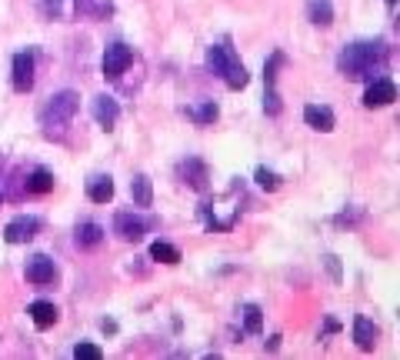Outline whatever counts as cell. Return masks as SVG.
Segmentation results:
<instances>
[{
    "instance_id": "obj_23",
    "label": "cell",
    "mask_w": 400,
    "mask_h": 360,
    "mask_svg": "<svg viewBox=\"0 0 400 360\" xmlns=\"http://www.w3.org/2000/svg\"><path fill=\"white\" fill-rule=\"evenodd\" d=\"M244 330L247 334H260L264 330V314H260V307H244Z\"/></svg>"
},
{
    "instance_id": "obj_28",
    "label": "cell",
    "mask_w": 400,
    "mask_h": 360,
    "mask_svg": "<svg viewBox=\"0 0 400 360\" xmlns=\"http://www.w3.org/2000/svg\"><path fill=\"white\" fill-rule=\"evenodd\" d=\"M394 4H397V0H387V7H394Z\"/></svg>"
},
{
    "instance_id": "obj_11",
    "label": "cell",
    "mask_w": 400,
    "mask_h": 360,
    "mask_svg": "<svg viewBox=\"0 0 400 360\" xmlns=\"http://www.w3.org/2000/svg\"><path fill=\"white\" fill-rule=\"evenodd\" d=\"M180 177H184L190 187H197V190H204L207 180H211V174H207V163L197 161V157H187V161L180 163Z\"/></svg>"
},
{
    "instance_id": "obj_8",
    "label": "cell",
    "mask_w": 400,
    "mask_h": 360,
    "mask_svg": "<svg viewBox=\"0 0 400 360\" xmlns=\"http://www.w3.org/2000/svg\"><path fill=\"white\" fill-rule=\"evenodd\" d=\"M30 87H34V54L24 50V54L13 57V91L27 93Z\"/></svg>"
},
{
    "instance_id": "obj_18",
    "label": "cell",
    "mask_w": 400,
    "mask_h": 360,
    "mask_svg": "<svg viewBox=\"0 0 400 360\" xmlns=\"http://www.w3.org/2000/svg\"><path fill=\"white\" fill-rule=\"evenodd\" d=\"M54 190V174L47 167H37L34 174L27 177V194H50Z\"/></svg>"
},
{
    "instance_id": "obj_7",
    "label": "cell",
    "mask_w": 400,
    "mask_h": 360,
    "mask_svg": "<svg viewBox=\"0 0 400 360\" xmlns=\"http://www.w3.org/2000/svg\"><path fill=\"white\" fill-rule=\"evenodd\" d=\"M114 233H117L120 240H130V244H137V240H143V233H147V223L141 221V217H134V214H117L114 217Z\"/></svg>"
},
{
    "instance_id": "obj_29",
    "label": "cell",
    "mask_w": 400,
    "mask_h": 360,
    "mask_svg": "<svg viewBox=\"0 0 400 360\" xmlns=\"http://www.w3.org/2000/svg\"><path fill=\"white\" fill-rule=\"evenodd\" d=\"M0 200H4V197H0Z\"/></svg>"
},
{
    "instance_id": "obj_16",
    "label": "cell",
    "mask_w": 400,
    "mask_h": 360,
    "mask_svg": "<svg viewBox=\"0 0 400 360\" xmlns=\"http://www.w3.org/2000/svg\"><path fill=\"white\" fill-rule=\"evenodd\" d=\"M307 17H310V23H317V27L334 23V7H330V0H307Z\"/></svg>"
},
{
    "instance_id": "obj_13",
    "label": "cell",
    "mask_w": 400,
    "mask_h": 360,
    "mask_svg": "<svg viewBox=\"0 0 400 360\" xmlns=\"http://www.w3.org/2000/svg\"><path fill=\"white\" fill-rule=\"evenodd\" d=\"M304 120H307V127L320 130V134H330V130H334V110H330V107H320V104L304 107Z\"/></svg>"
},
{
    "instance_id": "obj_2",
    "label": "cell",
    "mask_w": 400,
    "mask_h": 360,
    "mask_svg": "<svg viewBox=\"0 0 400 360\" xmlns=\"http://www.w3.org/2000/svg\"><path fill=\"white\" fill-rule=\"evenodd\" d=\"M207 67H211L213 74H220L230 91H240V87H247V81H250L247 67L240 64V57H237L227 44H217L207 50Z\"/></svg>"
},
{
    "instance_id": "obj_17",
    "label": "cell",
    "mask_w": 400,
    "mask_h": 360,
    "mask_svg": "<svg viewBox=\"0 0 400 360\" xmlns=\"http://www.w3.org/2000/svg\"><path fill=\"white\" fill-rule=\"evenodd\" d=\"M130 197H134V204H137V207H151V204H153L151 177H143V174L134 177V184H130Z\"/></svg>"
},
{
    "instance_id": "obj_3",
    "label": "cell",
    "mask_w": 400,
    "mask_h": 360,
    "mask_svg": "<svg viewBox=\"0 0 400 360\" xmlns=\"http://www.w3.org/2000/svg\"><path fill=\"white\" fill-rule=\"evenodd\" d=\"M77 107H81V97L73 91H60L57 97H50V104L40 110V124H44V130L47 134H54V130L67 127L73 120V114H77Z\"/></svg>"
},
{
    "instance_id": "obj_5",
    "label": "cell",
    "mask_w": 400,
    "mask_h": 360,
    "mask_svg": "<svg viewBox=\"0 0 400 360\" xmlns=\"http://www.w3.org/2000/svg\"><path fill=\"white\" fill-rule=\"evenodd\" d=\"M130 64H134V50H130L127 44L107 47V54H104V77H107V81H117Z\"/></svg>"
},
{
    "instance_id": "obj_20",
    "label": "cell",
    "mask_w": 400,
    "mask_h": 360,
    "mask_svg": "<svg viewBox=\"0 0 400 360\" xmlns=\"http://www.w3.org/2000/svg\"><path fill=\"white\" fill-rule=\"evenodd\" d=\"M110 11H114L110 0H77V13L81 17H107Z\"/></svg>"
},
{
    "instance_id": "obj_14",
    "label": "cell",
    "mask_w": 400,
    "mask_h": 360,
    "mask_svg": "<svg viewBox=\"0 0 400 360\" xmlns=\"http://www.w3.org/2000/svg\"><path fill=\"white\" fill-rule=\"evenodd\" d=\"M353 340H357V347H360V350H374L377 347V327H374V320H367L364 314L353 317Z\"/></svg>"
},
{
    "instance_id": "obj_6",
    "label": "cell",
    "mask_w": 400,
    "mask_h": 360,
    "mask_svg": "<svg viewBox=\"0 0 400 360\" xmlns=\"http://www.w3.org/2000/svg\"><path fill=\"white\" fill-rule=\"evenodd\" d=\"M37 231H40V221L37 217H13L7 227H4V240L7 244H27L34 240Z\"/></svg>"
},
{
    "instance_id": "obj_1",
    "label": "cell",
    "mask_w": 400,
    "mask_h": 360,
    "mask_svg": "<svg viewBox=\"0 0 400 360\" xmlns=\"http://www.w3.org/2000/svg\"><path fill=\"white\" fill-rule=\"evenodd\" d=\"M384 60H387V47L380 40H374V44H351L341 54L337 67L351 81H367V77H374L377 70L384 67Z\"/></svg>"
},
{
    "instance_id": "obj_9",
    "label": "cell",
    "mask_w": 400,
    "mask_h": 360,
    "mask_svg": "<svg viewBox=\"0 0 400 360\" xmlns=\"http://www.w3.org/2000/svg\"><path fill=\"white\" fill-rule=\"evenodd\" d=\"M54 277H57V267H54V260L44 254H37L34 260H27V280L30 284H37V287H47V284H54Z\"/></svg>"
},
{
    "instance_id": "obj_12",
    "label": "cell",
    "mask_w": 400,
    "mask_h": 360,
    "mask_svg": "<svg viewBox=\"0 0 400 360\" xmlns=\"http://www.w3.org/2000/svg\"><path fill=\"white\" fill-rule=\"evenodd\" d=\"M27 314H30V320H34L37 330H47V327L57 324L60 310H57V307H54L50 301H34V303H30V310H27Z\"/></svg>"
},
{
    "instance_id": "obj_22",
    "label": "cell",
    "mask_w": 400,
    "mask_h": 360,
    "mask_svg": "<svg viewBox=\"0 0 400 360\" xmlns=\"http://www.w3.org/2000/svg\"><path fill=\"white\" fill-rule=\"evenodd\" d=\"M151 257L153 260H160V264H180V250L170 247V244H164V240L151 244Z\"/></svg>"
},
{
    "instance_id": "obj_15",
    "label": "cell",
    "mask_w": 400,
    "mask_h": 360,
    "mask_svg": "<svg viewBox=\"0 0 400 360\" xmlns=\"http://www.w3.org/2000/svg\"><path fill=\"white\" fill-rule=\"evenodd\" d=\"M73 240H77V247L81 250H94V247H100V240H104V227L94 221H87L77 227V233H73Z\"/></svg>"
},
{
    "instance_id": "obj_26",
    "label": "cell",
    "mask_w": 400,
    "mask_h": 360,
    "mask_svg": "<svg viewBox=\"0 0 400 360\" xmlns=\"http://www.w3.org/2000/svg\"><path fill=\"white\" fill-rule=\"evenodd\" d=\"M257 184L264 187V190H277V187H281V177L273 174V170H267V167H260V170H257Z\"/></svg>"
},
{
    "instance_id": "obj_4",
    "label": "cell",
    "mask_w": 400,
    "mask_h": 360,
    "mask_svg": "<svg viewBox=\"0 0 400 360\" xmlns=\"http://www.w3.org/2000/svg\"><path fill=\"white\" fill-rule=\"evenodd\" d=\"M397 100V87H394V81L390 77H374V81L367 83V91H364V107H387Z\"/></svg>"
},
{
    "instance_id": "obj_25",
    "label": "cell",
    "mask_w": 400,
    "mask_h": 360,
    "mask_svg": "<svg viewBox=\"0 0 400 360\" xmlns=\"http://www.w3.org/2000/svg\"><path fill=\"white\" fill-rule=\"evenodd\" d=\"M283 64V54H273L271 60H267V67H264V81H267V91L273 87V81H277V67Z\"/></svg>"
},
{
    "instance_id": "obj_10",
    "label": "cell",
    "mask_w": 400,
    "mask_h": 360,
    "mask_svg": "<svg viewBox=\"0 0 400 360\" xmlns=\"http://www.w3.org/2000/svg\"><path fill=\"white\" fill-rule=\"evenodd\" d=\"M90 114H94V120L100 124V127H114L120 117V107L114 97H107V93H100V97H94V104H90Z\"/></svg>"
},
{
    "instance_id": "obj_24",
    "label": "cell",
    "mask_w": 400,
    "mask_h": 360,
    "mask_svg": "<svg viewBox=\"0 0 400 360\" xmlns=\"http://www.w3.org/2000/svg\"><path fill=\"white\" fill-rule=\"evenodd\" d=\"M73 357L77 360H100L104 350L97 347V344H77V347H73Z\"/></svg>"
},
{
    "instance_id": "obj_21",
    "label": "cell",
    "mask_w": 400,
    "mask_h": 360,
    "mask_svg": "<svg viewBox=\"0 0 400 360\" xmlns=\"http://www.w3.org/2000/svg\"><path fill=\"white\" fill-rule=\"evenodd\" d=\"M217 104L213 100H207V104H200V107H187V117L194 120V124H213L217 120Z\"/></svg>"
},
{
    "instance_id": "obj_19",
    "label": "cell",
    "mask_w": 400,
    "mask_h": 360,
    "mask_svg": "<svg viewBox=\"0 0 400 360\" xmlns=\"http://www.w3.org/2000/svg\"><path fill=\"white\" fill-rule=\"evenodd\" d=\"M87 197L94 200V204H107V200L114 197V180L110 177H94L87 184Z\"/></svg>"
},
{
    "instance_id": "obj_27",
    "label": "cell",
    "mask_w": 400,
    "mask_h": 360,
    "mask_svg": "<svg viewBox=\"0 0 400 360\" xmlns=\"http://www.w3.org/2000/svg\"><path fill=\"white\" fill-rule=\"evenodd\" d=\"M44 11H47V13H60V0H44Z\"/></svg>"
}]
</instances>
